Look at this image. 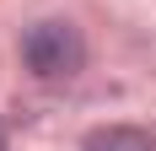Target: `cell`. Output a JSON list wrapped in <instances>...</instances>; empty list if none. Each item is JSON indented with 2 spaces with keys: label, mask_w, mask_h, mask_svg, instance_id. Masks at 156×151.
Returning a JSON list of instances; mask_svg holds the SVG:
<instances>
[{
  "label": "cell",
  "mask_w": 156,
  "mask_h": 151,
  "mask_svg": "<svg viewBox=\"0 0 156 151\" xmlns=\"http://www.w3.org/2000/svg\"><path fill=\"white\" fill-rule=\"evenodd\" d=\"M22 60L38 81H65V76H76L86 65V43H81L76 22L48 16V22H32L22 32Z\"/></svg>",
  "instance_id": "6da1fadb"
},
{
  "label": "cell",
  "mask_w": 156,
  "mask_h": 151,
  "mask_svg": "<svg viewBox=\"0 0 156 151\" xmlns=\"http://www.w3.org/2000/svg\"><path fill=\"white\" fill-rule=\"evenodd\" d=\"M86 151H156V140L145 135V130H102V135H92V146Z\"/></svg>",
  "instance_id": "7a4b0ae2"
},
{
  "label": "cell",
  "mask_w": 156,
  "mask_h": 151,
  "mask_svg": "<svg viewBox=\"0 0 156 151\" xmlns=\"http://www.w3.org/2000/svg\"><path fill=\"white\" fill-rule=\"evenodd\" d=\"M0 151H5V146H0Z\"/></svg>",
  "instance_id": "3957f363"
}]
</instances>
